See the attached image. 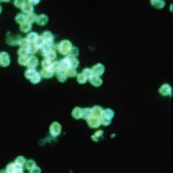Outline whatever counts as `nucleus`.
Wrapping results in <instances>:
<instances>
[{"label":"nucleus","mask_w":173,"mask_h":173,"mask_svg":"<svg viewBox=\"0 0 173 173\" xmlns=\"http://www.w3.org/2000/svg\"><path fill=\"white\" fill-rule=\"evenodd\" d=\"M73 47V45L69 40L64 39L55 45L56 49L62 55H68Z\"/></svg>","instance_id":"1"},{"label":"nucleus","mask_w":173,"mask_h":173,"mask_svg":"<svg viewBox=\"0 0 173 173\" xmlns=\"http://www.w3.org/2000/svg\"><path fill=\"white\" fill-rule=\"evenodd\" d=\"M24 76L33 84H38L42 80V77L40 73L38 72L35 69H27L24 73Z\"/></svg>","instance_id":"2"},{"label":"nucleus","mask_w":173,"mask_h":173,"mask_svg":"<svg viewBox=\"0 0 173 173\" xmlns=\"http://www.w3.org/2000/svg\"><path fill=\"white\" fill-rule=\"evenodd\" d=\"M23 167L18 165L15 162L9 163L6 167V170L8 173H24Z\"/></svg>","instance_id":"3"},{"label":"nucleus","mask_w":173,"mask_h":173,"mask_svg":"<svg viewBox=\"0 0 173 173\" xmlns=\"http://www.w3.org/2000/svg\"><path fill=\"white\" fill-rule=\"evenodd\" d=\"M62 131V126L60 123L57 121L53 122L50 126L49 132L53 138H57L60 135Z\"/></svg>","instance_id":"4"},{"label":"nucleus","mask_w":173,"mask_h":173,"mask_svg":"<svg viewBox=\"0 0 173 173\" xmlns=\"http://www.w3.org/2000/svg\"><path fill=\"white\" fill-rule=\"evenodd\" d=\"M21 36L20 35H17L15 36H12L10 33H8L7 34L6 36V42L10 46H16L18 45L19 41L21 39Z\"/></svg>","instance_id":"5"},{"label":"nucleus","mask_w":173,"mask_h":173,"mask_svg":"<svg viewBox=\"0 0 173 173\" xmlns=\"http://www.w3.org/2000/svg\"><path fill=\"white\" fill-rule=\"evenodd\" d=\"M10 64V58L8 53L2 52L0 54V65L2 67H8Z\"/></svg>","instance_id":"6"},{"label":"nucleus","mask_w":173,"mask_h":173,"mask_svg":"<svg viewBox=\"0 0 173 173\" xmlns=\"http://www.w3.org/2000/svg\"><path fill=\"white\" fill-rule=\"evenodd\" d=\"M91 70H92V75L95 76H102L105 71V68L103 64L98 63L97 64L95 65L92 68H91Z\"/></svg>","instance_id":"7"},{"label":"nucleus","mask_w":173,"mask_h":173,"mask_svg":"<svg viewBox=\"0 0 173 173\" xmlns=\"http://www.w3.org/2000/svg\"><path fill=\"white\" fill-rule=\"evenodd\" d=\"M86 122L89 127L91 129L98 128L101 125L100 118L93 116L88 120H86Z\"/></svg>","instance_id":"8"},{"label":"nucleus","mask_w":173,"mask_h":173,"mask_svg":"<svg viewBox=\"0 0 173 173\" xmlns=\"http://www.w3.org/2000/svg\"><path fill=\"white\" fill-rule=\"evenodd\" d=\"M160 94L164 96H170L172 94V88L169 84H164L159 89Z\"/></svg>","instance_id":"9"},{"label":"nucleus","mask_w":173,"mask_h":173,"mask_svg":"<svg viewBox=\"0 0 173 173\" xmlns=\"http://www.w3.org/2000/svg\"><path fill=\"white\" fill-rule=\"evenodd\" d=\"M40 75L42 78L46 79L52 78L54 75V72L52 69V66L50 68H42L40 71Z\"/></svg>","instance_id":"10"},{"label":"nucleus","mask_w":173,"mask_h":173,"mask_svg":"<svg viewBox=\"0 0 173 173\" xmlns=\"http://www.w3.org/2000/svg\"><path fill=\"white\" fill-rule=\"evenodd\" d=\"M39 65V60L35 55H30L29 57L27 67L28 69H35Z\"/></svg>","instance_id":"11"},{"label":"nucleus","mask_w":173,"mask_h":173,"mask_svg":"<svg viewBox=\"0 0 173 173\" xmlns=\"http://www.w3.org/2000/svg\"><path fill=\"white\" fill-rule=\"evenodd\" d=\"M42 55L44 57L45 59H47L52 62L55 60L57 57V52L54 49H51L44 52Z\"/></svg>","instance_id":"12"},{"label":"nucleus","mask_w":173,"mask_h":173,"mask_svg":"<svg viewBox=\"0 0 173 173\" xmlns=\"http://www.w3.org/2000/svg\"><path fill=\"white\" fill-rule=\"evenodd\" d=\"M21 10L22 11V13L27 15L30 13L34 12V8L31 4H30L28 1H26L23 4V5L22 6V7L21 8Z\"/></svg>","instance_id":"13"},{"label":"nucleus","mask_w":173,"mask_h":173,"mask_svg":"<svg viewBox=\"0 0 173 173\" xmlns=\"http://www.w3.org/2000/svg\"><path fill=\"white\" fill-rule=\"evenodd\" d=\"M115 115V112L111 109H104L102 112V115L101 117V118H104L106 120L112 121V118Z\"/></svg>","instance_id":"14"},{"label":"nucleus","mask_w":173,"mask_h":173,"mask_svg":"<svg viewBox=\"0 0 173 173\" xmlns=\"http://www.w3.org/2000/svg\"><path fill=\"white\" fill-rule=\"evenodd\" d=\"M39 38L38 34L35 32H31L27 35L26 39L28 44H35Z\"/></svg>","instance_id":"15"},{"label":"nucleus","mask_w":173,"mask_h":173,"mask_svg":"<svg viewBox=\"0 0 173 173\" xmlns=\"http://www.w3.org/2000/svg\"><path fill=\"white\" fill-rule=\"evenodd\" d=\"M40 36L43 39L44 43L48 42H54V36L52 35L51 32H50L49 31H46L43 32L42 34Z\"/></svg>","instance_id":"16"},{"label":"nucleus","mask_w":173,"mask_h":173,"mask_svg":"<svg viewBox=\"0 0 173 173\" xmlns=\"http://www.w3.org/2000/svg\"><path fill=\"white\" fill-rule=\"evenodd\" d=\"M48 21H49V17L47 15L44 14H41L38 15L36 23L39 26H44L46 25Z\"/></svg>","instance_id":"17"},{"label":"nucleus","mask_w":173,"mask_h":173,"mask_svg":"<svg viewBox=\"0 0 173 173\" xmlns=\"http://www.w3.org/2000/svg\"><path fill=\"white\" fill-rule=\"evenodd\" d=\"M89 81L90 83L95 87H99L101 86L103 84V80L100 77L93 76L92 77L89 79Z\"/></svg>","instance_id":"18"},{"label":"nucleus","mask_w":173,"mask_h":173,"mask_svg":"<svg viewBox=\"0 0 173 173\" xmlns=\"http://www.w3.org/2000/svg\"><path fill=\"white\" fill-rule=\"evenodd\" d=\"M104 132L102 130H98L91 135V138L94 142H99L104 138Z\"/></svg>","instance_id":"19"},{"label":"nucleus","mask_w":173,"mask_h":173,"mask_svg":"<svg viewBox=\"0 0 173 173\" xmlns=\"http://www.w3.org/2000/svg\"><path fill=\"white\" fill-rule=\"evenodd\" d=\"M91 110L93 117L100 118L102 115L104 109L99 106H95L92 108H91Z\"/></svg>","instance_id":"20"},{"label":"nucleus","mask_w":173,"mask_h":173,"mask_svg":"<svg viewBox=\"0 0 173 173\" xmlns=\"http://www.w3.org/2000/svg\"><path fill=\"white\" fill-rule=\"evenodd\" d=\"M83 109L79 107H76L72 112V116L76 120H80L82 118Z\"/></svg>","instance_id":"21"},{"label":"nucleus","mask_w":173,"mask_h":173,"mask_svg":"<svg viewBox=\"0 0 173 173\" xmlns=\"http://www.w3.org/2000/svg\"><path fill=\"white\" fill-rule=\"evenodd\" d=\"M15 21L20 25L26 23L27 21V15L23 13H17L15 17Z\"/></svg>","instance_id":"22"},{"label":"nucleus","mask_w":173,"mask_h":173,"mask_svg":"<svg viewBox=\"0 0 173 173\" xmlns=\"http://www.w3.org/2000/svg\"><path fill=\"white\" fill-rule=\"evenodd\" d=\"M20 30L23 33H28L32 30V24L26 21V23L20 25L19 27Z\"/></svg>","instance_id":"23"},{"label":"nucleus","mask_w":173,"mask_h":173,"mask_svg":"<svg viewBox=\"0 0 173 173\" xmlns=\"http://www.w3.org/2000/svg\"><path fill=\"white\" fill-rule=\"evenodd\" d=\"M150 2L152 7L158 9L163 8L166 4L164 1L161 0H152V1L151 0Z\"/></svg>","instance_id":"24"},{"label":"nucleus","mask_w":173,"mask_h":173,"mask_svg":"<svg viewBox=\"0 0 173 173\" xmlns=\"http://www.w3.org/2000/svg\"><path fill=\"white\" fill-rule=\"evenodd\" d=\"M91 117H92V113L91 108H84L82 112V119L88 120Z\"/></svg>","instance_id":"25"},{"label":"nucleus","mask_w":173,"mask_h":173,"mask_svg":"<svg viewBox=\"0 0 173 173\" xmlns=\"http://www.w3.org/2000/svg\"><path fill=\"white\" fill-rule=\"evenodd\" d=\"M26 50L28 55H34V54H36L39 50L35 45V44H28V45L26 47Z\"/></svg>","instance_id":"26"},{"label":"nucleus","mask_w":173,"mask_h":173,"mask_svg":"<svg viewBox=\"0 0 173 173\" xmlns=\"http://www.w3.org/2000/svg\"><path fill=\"white\" fill-rule=\"evenodd\" d=\"M38 16V15H37L34 12L30 13L27 15V21L33 24V23H36Z\"/></svg>","instance_id":"27"},{"label":"nucleus","mask_w":173,"mask_h":173,"mask_svg":"<svg viewBox=\"0 0 173 173\" xmlns=\"http://www.w3.org/2000/svg\"><path fill=\"white\" fill-rule=\"evenodd\" d=\"M56 76H57V78L58 80L61 83H64L68 79V77H67L64 70L59 72L58 73H57L56 75Z\"/></svg>","instance_id":"28"},{"label":"nucleus","mask_w":173,"mask_h":173,"mask_svg":"<svg viewBox=\"0 0 173 173\" xmlns=\"http://www.w3.org/2000/svg\"><path fill=\"white\" fill-rule=\"evenodd\" d=\"M67 77L68 78H74L77 76L78 75V72L76 70V69H73V68H69L67 70H64Z\"/></svg>","instance_id":"29"},{"label":"nucleus","mask_w":173,"mask_h":173,"mask_svg":"<svg viewBox=\"0 0 173 173\" xmlns=\"http://www.w3.org/2000/svg\"><path fill=\"white\" fill-rule=\"evenodd\" d=\"M28 58H29L28 55L18 57V60H17V62H18V64L20 65H21V66L26 67L27 65V63H28Z\"/></svg>","instance_id":"30"},{"label":"nucleus","mask_w":173,"mask_h":173,"mask_svg":"<svg viewBox=\"0 0 173 173\" xmlns=\"http://www.w3.org/2000/svg\"><path fill=\"white\" fill-rule=\"evenodd\" d=\"M25 166H26V169L30 171L32 170L33 169H34L36 166H37V164L33 159H29L26 162Z\"/></svg>","instance_id":"31"},{"label":"nucleus","mask_w":173,"mask_h":173,"mask_svg":"<svg viewBox=\"0 0 173 173\" xmlns=\"http://www.w3.org/2000/svg\"><path fill=\"white\" fill-rule=\"evenodd\" d=\"M15 162L18 165L24 167V166H26L27 160L25 157H24L23 156H18L16 158Z\"/></svg>","instance_id":"32"},{"label":"nucleus","mask_w":173,"mask_h":173,"mask_svg":"<svg viewBox=\"0 0 173 173\" xmlns=\"http://www.w3.org/2000/svg\"><path fill=\"white\" fill-rule=\"evenodd\" d=\"M68 57L70 61L72 68L73 69H77L79 65V61L78 60V58L76 57H70V56H68Z\"/></svg>","instance_id":"33"},{"label":"nucleus","mask_w":173,"mask_h":173,"mask_svg":"<svg viewBox=\"0 0 173 173\" xmlns=\"http://www.w3.org/2000/svg\"><path fill=\"white\" fill-rule=\"evenodd\" d=\"M76 77H77V81L78 83L80 84H86L88 81L87 78L84 75H83L81 73L78 74Z\"/></svg>","instance_id":"34"},{"label":"nucleus","mask_w":173,"mask_h":173,"mask_svg":"<svg viewBox=\"0 0 173 173\" xmlns=\"http://www.w3.org/2000/svg\"><path fill=\"white\" fill-rule=\"evenodd\" d=\"M79 54V50L77 47L73 46L71 51L70 52L69 55L68 56L70 57H76L77 58Z\"/></svg>","instance_id":"35"},{"label":"nucleus","mask_w":173,"mask_h":173,"mask_svg":"<svg viewBox=\"0 0 173 173\" xmlns=\"http://www.w3.org/2000/svg\"><path fill=\"white\" fill-rule=\"evenodd\" d=\"M52 62H52L51 61L44 58L41 62V66H42V68H50L52 66Z\"/></svg>","instance_id":"36"},{"label":"nucleus","mask_w":173,"mask_h":173,"mask_svg":"<svg viewBox=\"0 0 173 173\" xmlns=\"http://www.w3.org/2000/svg\"><path fill=\"white\" fill-rule=\"evenodd\" d=\"M81 73L83 75H84L87 78V79H88V80L91 77L93 76L91 69H89V68H86L83 69L82 72H81Z\"/></svg>","instance_id":"37"},{"label":"nucleus","mask_w":173,"mask_h":173,"mask_svg":"<svg viewBox=\"0 0 173 173\" xmlns=\"http://www.w3.org/2000/svg\"><path fill=\"white\" fill-rule=\"evenodd\" d=\"M17 54L18 55V57L28 55L26 48L24 47H20V49H18V50H17Z\"/></svg>","instance_id":"38"},{"label":"nucleus","mask_w":173,"mask_h":173,"mask_svg":"<svg viewBox=\"0 0 173 173\" xmlns=\"http://www.w3.org/2000/svg\"><path fill=\"white\" fill-rule=\"evenodd\" d=\"M26 2V1H23V0H16L14 1L13 2V4L17 8L21 9L22 7V6L23 5V4H24V2Z\"/></svg>","instance_id":"39"},{"label":"nucleus","mask_w":173,"mask_h":173,"mask_svg":"<svg viewBox=\"0 0 173 173\" xmlns=\"http://www.w3.org/2000/svg\"><path fill=\"white\" fill-rule=\"evenodd\" d=\"M18 45L20 46V47H24V48H26L27 47V46L28 45V43L26 41V38H21L20 39V41H19V43Z\"/></svg>","instance_id":"40"},{"label":"nucleus","mask_w":173,"mask_h":173,"mask_svg":"<svg viewBox=\"0 0 173 173\" xmlns=\"http://www.w3.org/2000/svg\"><path fill=\"white\" fill-rule=\"evenodd\" d=\"M42 173V170L40 167L39 166H36L34 169L29 171V173Z\"/></svg>","instance_id":"41"},{"label":"nucleus","mask_w":173,"mask_h":173,"mask_svg":"<svg viewBox=\"0 0 173 173\" xmlns=\"http://www.w3.org/2000/svg\"><path fill=\"white\" fill-rule=\"evenodd\" d=\"M28 2H30V4H31L34 6V5H38L41 2V1H36H36H34V0H33V1H28Z\"/></svg>","instance_id":"42"},{"label":"nucleus","mask_w":173,"mask_h":173,"mask_svg":"<svg viewBox=\"0 0 173 173\" xmlns=\"http://www.w3.org/2000/svg\"><path fill=\"white\" fill-rule=\"evenodd\" d=\"M0 173H8L6 169H2V170H0Z\"/></svg>","instance_id":"43"},{"label":"nucleus","mask_w":173,"mask_h":173,"mask_svg":"<svg viewBox=\"0 0 173 173\" xmlns=\"http://www.w3.org/2000/svg\"><path fill=\"white\" fill-rule=\"evenodd\" d=\"M2 11V7L0 6V14L1 13Z\"/></svg>","instance_id":"44"},{"label":"nucleus","mask_w":173,"mask_h":173,"mask_svg":"<svg viewBox=\"0 0 173 173\" xmlns=\"http://www.w3.org/2000/svg\"><path fill=\"white\" fill-rule=\"evenodd\" d=\"M0 54H1V52H0Z\"/></svg>","instance_id":"45"}]
</instances>
